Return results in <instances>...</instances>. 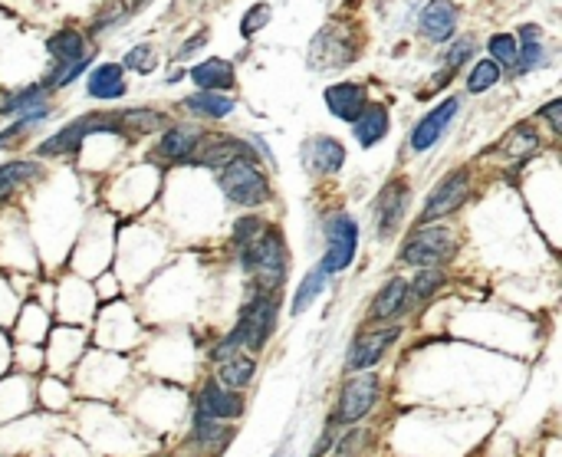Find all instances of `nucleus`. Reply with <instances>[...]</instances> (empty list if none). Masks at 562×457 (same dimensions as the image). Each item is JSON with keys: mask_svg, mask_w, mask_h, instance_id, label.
<instances>
[{"mask_svg": "<svg viewBox=\"0 0 562 457\" xmlns=\"http://www.w3.org/2000/svg\"><path fill=\"white\" fill-rule=\"evenodd\" d=\"M240 263H244V270L253 277V284H257L263 293H273V290L286 280V267H290L286 244H283L280 230H273V228L260 230L257 237L240 251Z\"/></svg>", "mask_w": 562, "mask_h": 457, "instance_id": "nucleus-1", "label": "nucleus"}, {"mask_svg": "<svg viewBox=\"0 0 562 457\" xmlns=\"http://www.w3.org/2000/svg\"><path fill=\"white\" fill-rule=\"evenodd\" d=\"M273 326H277V293H263L260 290L240 313L237 329L228 336V342L217 349V356L224 352H234V349L247 346V349H263L267 339H270Z\"/></svg>", "mask_w": 562, "mask_h": 457, "instance_id": "nucleus-2", "label": "nucleus"}, {"mask_svg": "<svg viewBox=\"0 0 562 457\" xmlns=\"http://www.w3.org/2000/svg\"><path fill=\"white\" fill-rule=\"evenodd\" d=\"M221 191L228 195V201L240 207H257L263 201H270V181L267 174L260 172L257 164L247 162V158H237V162L224 164L221 172Z\"/></svg>", "mask_w": 562, "mask_h": 457, "instance_id": "nucleus-3", "label": "nucleus"}, {"mask_svg": "<svg viewBox=\"0 0 562 457\" xmlns=\"http://www.w3.org/2000/svg\"><path fill=\"white\" fill-rule=\"evenodd\" d=\"M454 230L438 228V224H422V230H414L408 237V244L401 247V261L411 267H441L454 257Z\"/></svg>", "mask_w": 562, "mask_h": 457, "instance_id": "nucleus-4", "label": "nucleus"}, {"mask_svg": "<svg viewBox=\"0 0 562 457\" xmlns=\"http://www.w3.org/2000/svg\"><path fill=\"white\" fill-rule=\"evenodd\" d=\"M325 237H329V247H325V273H339L346 270L352 257L358 251V224L349 214H335L329 224H325Z\"/></svg>", "mask_w": 562, "mask_h": 457, "instance_id": "nucleus-5", "label": "nucleus"}, {"mask_svg": "<svg viewBox=\"0 0 562 457\" xmlns=\"http://www.w3.org/2000/svg\"><path fill=\"white\" fill-rule=\"evenodd\" d=\"M408 181L405 178H391L389 185L381 188L379 201L372 207V224H375V234L379 237H389L401 228V220L408 214Z\"/></svg>", "mask_w": 562, "mask_h": 457, "instance_id": "nucleus-6", "label": "nucleus"}, {"mask_svg": "<svg viewBox=\"0 0 562 457\" xmlns=\"http://www.w3.org/2000/svg\"><path fill=\"white\" fill-rule=\"evenodd\" d=\"M309 56H313L316 69H339L356 60V46H352V36L342 27H323V30L313 36V46H309Z\"/></svg>", "mask_w": 562, "mask_h": 457, "instance_id": "nucleus-7", "label": "nucleus"}, {"mask_svg": "<svg viewBox=\"0 0 562 457\" xmlns=\"http://www.w3.org/2000/svg\"><path fill=\"white\" fill-rule=\"evenodd\" d=\"M379 398V375L375 372H365L352 379L339 395V412H335V421L342 425H356L358 418H365L372 412V405Z\"/></svg>", "mask_w": 562, "mask_h": 457, "instance_id": "nucleus-8", "label": "nucleus"}, {"mask_svg": "<svg viewBox=\"0 0 562 457\" xmlns=\"http://www.w3.org/2000/svg\"><path fill=\"white\" fill-rule=\"evenodd\" d=\"M467 197V172H451L444 178L441 185L434 188V195L424 201V211H422V224H431V220L444 218V214H454L457 207L464 204Z\"/></svg>", "mask_w": 562, "mask_h": 457, "instance_id": "nucleus-9", "label": "nucleus"}, {"mask_svg": "<svg viewBox=\"0 0 562 457\" xmlns=\"http://www.w3.org/2000/svg\"><path fill=\"white\" fill-rule=\"evenodd\" d=\"M457 109H461V99L451 96V99H444L438 109L428 112V116L414 125V132H411V152H428V148L441 139V132L451 125V119L457 116Z\"/></svg>", "mask_w": 562, "mask_h": 457, "instance_id": "nucleus-10", "label": "nucleus"}, {"mask_svg": "<svg viewBox=\"0 0 562 457\" xmlns=\"http://www.w3.org/2000/svg\"><path fill=\"white\" fill-rule=\"evenodd\" d=\"M197 414L217 418V421L240 418L244 414V398L234 389L221 385V381H207L205 389H201V395H197Z\"/></svg>", "mask_w": 562, "mask_h": 457, "instance_id": "nucleus-11", "label": "nucleus"}, {"mask_svg": "<svg viewBox=\"0 0 562 457\" xmlns=\"http://www.w3.org/2000/svg\"><path fill=\"white\" fill-rule=\"evenodd\" d=\"M418 30H422L431 44L451 40L457 30V7L451 0H431V4H424L422 17H418Z\"/></svg>", "mask_w": 562, "mask_h": 457, "instance_id": "nucleus-12", "label": "nucleus"}, {"mask_svg": "<svg viewBox=\"0 0 562 457\" xmlns=\"http://www.w3.org/2000/svg\"><path fill=\"white\" fill-rule=\"evenodd\" d=\"M325 106L333 112L335 119L342 122H352L362 112V106L368 102V92L362 83H333V86L325 89Z\"/></svg>", "mask_w": 562, "mask_h": 457, "instance_id": "nucleus-13", "label": "nucleus"}, {"mask_svg": "<svg viewBox=\"0 0 562 457\" xmlns=\"http://www.w3.org/2000/svg\"><path fill=\"white\" fill-rule=\"evenodd\" d=\"M389 109L381 106V102H365L362 112H358L356 119H352V132H356V139L362 148H372V145H379L385 135H389Z\"/></svg>", "mask_w": 562, "mask_h": 457, "instance_id": "nucleus-14", "label": "nucleus"}, {"mask_svg": "<svg viewBox=\"0 0 562 457\" xmlns=\"http://www.w3.org/2000/svg\"><path fill=\"white\" fill-rule=\"evenodd\" d=\"M398 339V329H379V333H372V336H362L356 339V346L349 349V369H372V365H379V359L385 356V349L391 346Z\"/></svg>", "mask_w": 562, "mask_h": 457, "instance_id": "nucleus-15", "label": "nucleus"}, {"mask_svg": "<svg viewBox=\"0 0 562 457\" xmlns=\"http://www.w3.org/2000/svg\"><path fill=\"white\" fill-rule=\"evenodd\" d=\"M303 155L309 168L319 174H335L342 164H346V148L342 142H335L333 135H316L303 145Z\"/></svg>", "mask_w": 562, "mask_h": 457, "instance_id": "nucleus-16", "label": "nucleus"}, {"mask_svg": "<svg viewBox=\"0 0 562 457\" xmlns=\"http://www.w3.org/2000/svg\"><path fill=\"white\" fill-rule=\"evenodd\" d=\"M191 83H195L197 89H205V92H228V89H234V83H237V76H234V63H228V60H221V56H211V60H205V63H197L195 69H191Z\"/></svg>", "mask_w": 562, "mask_h": 457, "instance_id": "nucleus-17", "label": "nucleus"}, {"mask_svg": "<svg viewBox=\"0 0 562 457\" xmlns=\"http://www.w3.org/2000/svg\"><path fill=\"white\" fill-rule=\"evenodd\" d=\"M86 92L92 99H119L125 96V73L122 66L116 63H102L96 66L86 79Z\"/></svg>", "mask_w": 562, "mask_h": 457, "instance_id": "nucleus-18", "label": "nucleus"}, {"mask_svg": "<svg viewBox=\"0 0 562 457\" xmlns=\"http://www.w3.org/2000/svg\"><path fill=\"white\" fill-rule=\"evenodd\" d=\"M405 309H408V284H405L401 277H395V280H389V284L381 286V293L375 296L368 316H372L375 323H385L391 316H401Z\"/></svg>", "mask_w": 562, "mask_h": 457, "instance_id": "nucleus-19", "label": "nucleus"}, {"mask_svg": "<svg viewBox=\"0 0 562 457\" xmlns=\"http://www.w3.org/2000/svg\"><path fill=\"white\" fill-rule=\"evenodd\" d=\"M217 381L221 385H228V389H244V385H250V379H253V359H250L247 352H224V356H217Z\"/></svg>", "mask_w": 562, "mask_h": 457, "instance_id": "nucleus-20", "label": "nucleus"}, {"mask_svg": "<svg viewBox=\"0 0 562 457\" xmlns=\"http://www.w3.org/2000/svg\"><path fill=\"white\" fill-rule=\"evenodd\" d=\"M197 139H201V132L191 129V125H172L162 135V155H168L174 162H188L195 155Z\"/></svg>", "mask_w": 562, "mask_h": 457, "instance_id": "nucleus-21", "label": "nucleus"}, {"mask_svg": "<svg viewBox=\"0 0 562 457\" xmlns=\"http://www.w3.org/2000/svg\"><path fill=\"white\" fill-rule=\"evenodd\" d=\"M46 50H50L56 63H76V60L86 56V36L79 30H60L46 40Z\"/></svg>", "mask_w": 562, "mask_h": 457, "instance_id": "nucleus-22", "label": "nucleus"}, {"mask_svg": "<svg viewBox=\"0 0 562 457\" xmlns=\"http://www.w3.org/2000/svg\"><path fill=\"white\" fill-rule=\"evenodd\" d=\"M188 112H195V116H205V119H224L234 112V99L230 96H221V92H195V96H188L181 102Z\"/></svg>", "mask_w": 562, "mask_h": 457, "instance_id": "nucleus-23", "label": "nucleus"}, {"mask_svg": "<svg viewBox=\"0 0 562 457\" xmlns=\"http://www.w3.org/2000/svg\"><path fill=\"white\" fill-rule=\"evenodd\" d=\"M237 158H247V162H257L253 155H250V145L240 142V139H221V142H211L201 152L197 164H230L237 162Z\"/></svg>", "mask_w": 562, "mask_h": 457, "instance_id": "nucleus-24", "label": "nucleus"}, {"mask_svg": "<svg viewBox=\"0 0 562 457\" xmlns=\"http://www.w3.org/2000/svg\"><path fill=\"white\" fill-rule=\"evenodd\" d=\"M230 437H234V431H230L228 425H221L217 418H205V414H197L195 418V441L201 447L217 451L221 445H228Z\"/></svg>", "mask_w": 562, "mask_h": 457, "instance_id": "nucleus-25", "label": "nucleus"}, {"mask_svg": "<svg viewBox=\"0 0 562 457\" xmlns=\"http://www.w3.org/2000/svg\"><path fill=\"white\" fill-rule=\"evenodd\" d=\"M40 174V164L36 162H7L0 164V197H7L11 191L23 185V181H30Z\"/></svg>", "mask_w": 562, "mask_h": 457, "instance_id": "nucleus-26", "label": "nucleus"}, {"mask_svg": "<svg viewBox=\"0 0 562 457\" xmlns=\"http://www.w3.org/2000/svg\"><path fill=\"white\" fill-rule=\"evenodd\" d=\"M325 277H329V273H325V270H323V263H319V267H316V270L309 273V277H306V280H303V286H300V293L293 296V306H290L293 313L300 316V313H303V309H309V303H313L316 296L323 293Z\"/></svg>", "mask_w": 562, "mask_h": 457, "instance_id": "nucleus-27", "label": "nucleus"}, {"mask_svg": "<svg viewBox=\"0 0 562 457\" xmlns=\"http://www.w3.org/2000/svg\"><path fill=\"white\" fill-rule=\"evenodd\" d=\"M517 36L513 33H494L490 40H486V53L497 66H517Z\"/></svg>", "mask_w": 562, "mask_h": 457, "instance_id": "nucleus-28", "label": "nucleus"}, {"mask_svg": "<svg viewBox=\"0 0 562 457\" xmlns=\"http://www.w3.org/2000/svg\"><path fill=\"white\" fill-rule=\"evenodd\" d=\"M500 83V66L484 56V60H477L474 69H470V76H467V89L470 92H486V89H494Z\"/></svg>", "mask_w": 562, "mask_h": 457, "instance_id": "nucleus-29", "label": "nucleus"}, {"mask_svg": "<svg viewBox=\"0 0 562 457\" xmlns=\"http://www.w3.org/2000/svg\"><path fill=\"white\" fill-rule=\"evenodd\" d=\"M536 145H540V139H536V129H533L530 122H519L517 129L510 132V139L503 142V148H507L510 155H517V158H526V155H530Z\"/></svg>", "mask_w": 562, "mask_h": 457, "instance_id": "nucleus-30", "label": "nucleus"}, {"mask_svg": "<svg viewBox=\"0 0 562 457\" xmlns=\"http://www.w3.org/2000/svg\"><path fill=\"white\" fill-rule=\"evenodd\" d=\"M441 286H444V273L438 270V267H424V270L418 273V280L408 284V296H414L418 303H424V300H431Z\"/></svg>", "mask_w": 562, "mask_h": 457, "instance_id": "nucleus-31", "label": "nucleus"}, {"mask_svg": "<svg viewBox=\"0 0 562 457\" xmlns=\"http://www.w3.org/2000/svg\"><path fill=\"white\" fill-rule=\"evenodd\" d=\"M162 125V116L152 109H129L125 116L119 119V129H129L132 135H139V132H152Z\"/></svg>", "mask_w": 562, "mask_h": 457, "instance_id": "nucleus-32", "label": "nucleus"}, {"mask_svg": "<svg viewBox=\"0 0 562 457\" xmlns=\"http://www.w3.org/2000/svg\"><path fill=\"white\" fill-rule=\"evenodd\" d=\"M46 92H50V89H46V83H44V86L23 89V92H17V96L7 99V102H4V109H0V112H7V116H17V112H23V109H36V106L44 102Z\"/></svg>", "mask_w": 562, "mask_h": 457, "instance_id": "nucleus-33", "label": "nucleus"}, {"mask_svg": "<svg viewBox=\"0 0 562 457\" xmlns=\"http://www.w3.org/2000/svg\"><path fill=\"white\" fill-rule=\"evenodd\" d=\"M519 36H523V50H517V63L523 66V69H533V66L540 63V56H542L540 33H536V27H523V30H519Z\"/></svg>", "mask_w": 562, "mask_h": 457, "instance_id": "nucleus-34", "label": "nucleus"}, {"mask_svg": "<svg viewBox=\"0 0 562 457\" xmlns=\"http://www.w3.org/2000/svg\"><path fill=\"white\" fill-rule=\"evenodd\" d=\"M270 20H273V7L260 0V4H253V7L244 13V20H240V33H244V36H253V33H260Z\"/></svg>", "mask_w": 562, "mask_h": 457, "instance_id": "nucleus-35", "label": "nucleus"}, {"mask_svg": "<svg viewBox=\"0 0 562 457\" xmlns=\"http://www.w3.org/2000/svg\"><path fill=\"white\" fill-rule=\"evenodd\" d=\"M125 66H129V69H135V73H152L155 66H158V56H155V50L149 44L132 46L129 56H125Z\"/></svg>", "mask_w": 562, "mask_h": 457, "instance_id": "nucleus-36", "label": "nucleus"}, {"mask_svg": "<svg viewBox=\"0 0 562 457\" xmlns=\"http://www.w3.org/2000/svg\"><path fill=\"white\" fill-rule=\"evenodd\" d=\"M260 230H263V220H257V218H240L237 228H234V244H237L240 251H244L250 240L257 237Z\"/></svg>", "mask_w": 562, "mask_h": 457, "instance_id": "nucleus-37", "label": "nucleus"}, {"mask_svg": "<svg viewBox=\"0 0 562 457\" xmlns=\"http://www.w3.org/2000/svg\"><path fill=\"white\" fill-rule=\"evenodd\" d=\"M474 53V44L470 40H461L457 46H451L447 50V69H457V66H464L467 63V56Z\"/></svg>", "mask_w": 562, "mask_h": 457, "instance_id": "nucleus-38", "label": "nucleus"}, {"mask_svg": "<svg viewBox=\"0 0 562 457\" xmlns=\"http://www.w3.org/2000/svg\"><path fill=\"white\" fill-rule=\"evenodd\" d=\"M559 109H562V102H550V106H546V109H542V116H546V119H550V129L556 132V135H559V132H562Z\"/></svg>", "mask_w": 562, "mask_h": 457, "instance_id": "nucleus-39", "label": "nucleus"}, {"mask_svg": "<svg viewBox=\"0 0 562 457\" xmlns=\"http://www.w3.org/2000/svg\"><path fill=\"white\" fill-rule=\"evenodd\" d=\"M205 40H207L205 33H201V36H191V40H188V44H184V46H181V53H178V60H184V56L191 53V50H197V46L205 44Z\"/></svg>", "mask_w": 562, "mask_h": 457, "instance_id": "nucleus-40", "label": "nucleus"}]
</instances>
